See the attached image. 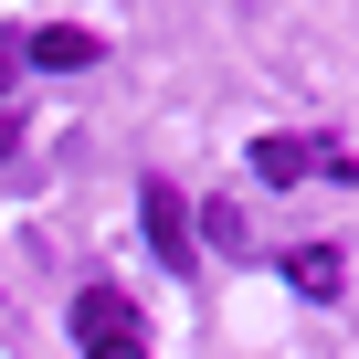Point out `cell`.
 Wrapping results in <instances>:
<instances>
[{
    "label": "cell",
    "instance_id": "1",
    "mask_svg": "<svg viewBox=\"0 0 359 359\" xmlns=\"http://www.w3.org/2000/svg\"><path fill=\"white\" fill-rule=\"evenodd\" d=\"M74 348L85 359H148V317L116 285H74Z\"/></svg>",
    "mask_w": 359,
    "mask_h": 359
},
{
    "label": "cell",
    "instance_id": "8",
    "mask_svg": "<svg viewBox=\"0 0 359 359\" xmlns=\"http://www.w3.org/2000/svg\"><path fill=\"white\" fill-rule=\"evenodd\" d=\"M22 158V116H0V169H11Z\"/></svg>",
    "mask_w": 359,
    "mask_h": 359
},
{
    "label": "cell",
    "instance_id": "7",
    "mask_svg": "<svg viewBox=\"0 0 359 359\" xmlns=\"http://www.w3.org/2000/svg\"><path fill=\"white\" fill-rule=\"evenodd\" d=\"M11 74H22V32H0V116H11Z\"/></svg>",
    "mask_w": 359,
    "mask_h": 359
},
{
    "label": "cell",
    "instance_id": "6",
    "mask_svg": "<svg viewBox=\"0 0 359 359\" xmlns=\"http://www.w3.org/2000/svg\"><path fill=\"white\" fill-rule=\"evenodd\" d=\"M191 233H212L222 254H243V212H233V201H201V222H191Z\"/></svg>",
    "mask_w": 359,
    "mask_h": 359
},
{
    "label": "cell",
    "instance_id": "4",
    "mask_svg": "<svg viewBox=\"0 0 359 359\" xmlns=\"http://www.w3.org/2000/svg\"><path fill=\"white\" fill-rule=\"evenodd\" d=\"M317 169V137H254V180L264 191H285V180H306Z\"/></svg>",
    "mask_w": 359,
    "mask_h": 359
},
{
    "label": "cell",
    "instance_id": "5",
    "mask_svg": "<svg viewBox=\"0 0 359 359\" xmlns=\"http://www.w3.org/2000/svg\"><path fill=\"white\" fill-rule=\"evenodd\" d=\"M285 275H296V296H317V306H327V296L348 285V264H338V243H296V254H285Z\"/></svg>",
    "mask_w": 359,
    "mask_h": 359
},
{
    "label": "cell",
    "instance_id": "3",
    "mask_svg": "<svg viewBox=\"0 0 359 359\" xmlns=\"http://www.w3.org/2000/svg\"><path fill=\"white\" fill-rule=\"evenodd\" d=\"M106 43L85 32V22H43V32H22V64H43V74H85Z\"/></svg>",
    "mask_w": 359,
    "mask_h": 359
},
{
    "label": "cell",
    "instance_id": "2",
    "mask_svg": "<svg viewBox=\"0 0 359 359\" xmlns=\"http://www.w3.org/2000/svg\"><path fill=\"white\" fill-rule=\"evenodd\" d=\"M137 222H148V254L169 275L201 264V233H191V201H180V180H137Z\"/></svg>",
    "mask_w": 359,
    "mask_h": 359
}]
</instances>
